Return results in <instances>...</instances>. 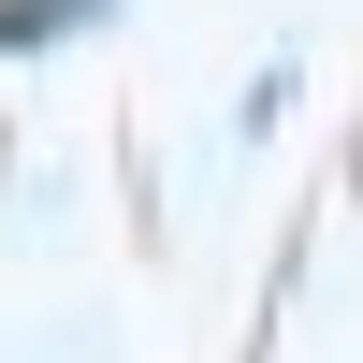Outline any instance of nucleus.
<instances>
[{"instance_id":"1","label":"nucleus","mask_w":363,"mask_h":363,"mask_svg":"<svg viewBox=\"0 0 363 363\" xmlns=\"http://www.w3.org/2000/svg\"><path fill=\"white\" fill-rule=\"evenodd\" d=\"M73 15H102V0H0V44L29 58V44H58V29H73Z\"/></svg>"}]
</instances>
